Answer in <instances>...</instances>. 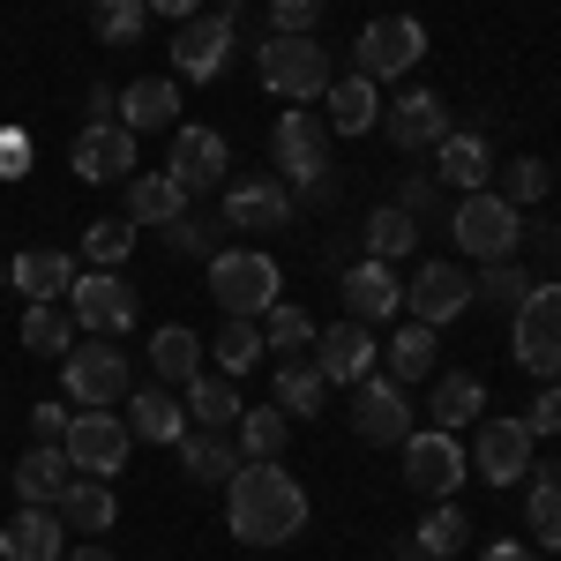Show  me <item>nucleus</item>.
<instances>
[{
    "label": "nucleus",
    "instance_id": "obj_1",
    "mask_svg": "<svg viewBox=\"0 0 561 561\" xmlns=\"http://www.w3.org/2000/svg\"><path fill=\"white\" fill-rule=\"evenodd\" d=\"M225 524H232L240 547H285V539H300V524H307V486L277 457L270 465H240L225 479Z\"/></svg>",
    "mask_w": 561,
    "mask_h": 561
},
{
    "label": "nucleus",
    "instance_id": "obj_2",
    "mask_svg": "<svg viewBox=\"0 0 561 561\" xmlns=\"http://www.w3.org/2000/svg\"><path fill=\"white\" fill-rule=\"evenodd\" d=\"M262 90H277V98H293V105H314L322 90L337 83L330 76V45H314V31H270V45H262Z\"/></svg>",
    "mask_w": 561,
    "mask_h": 561
},
{
    "label": "nucleus",
    "instance_id": "obj_3",
    "mask_svg": "<svg viewBox=\"0 0 561 561\" xmlns=\"http://www.w3.org/2000/svg\"><path fill=\"white\" fill-rule=\"evenodd\" d=\"M210 300L240 322H262L277 307V262L262 248H217L210 255Z\"/></svg>",
    "mask_w": 561,
    "mask_h": 561
},
{
    "label": "nucleus",
    "instance_id": "obj_4",
    "mask_svg": "<svg viewBox=\"0 0 561 561\" xmlns=\"http://www.w3.org/2000/svg\"><path fill=\"white\" fill-rule=\"evenodd\" d=\"M232 38H240V0H217L203 15H187L173 38V68L180 83H217L225 60H232Z\"/></svg>",
    "mask_w": 561,
    "mask_h": 561
},
{
    "label": "nucleus",
    "instance_id": "obj_5",
    "mask_svg": "<svg viewBox=\"0 0 561 561\" xmlns=\"http://www.w3.org/2000/svg\"><path fill=\"white\" fill-rule=\"evenodd\" d=\"M449 232H457V248L486 270V262H510L517 255V240H524V217H517V203H502V195H465L457 210H449Z\"/></svg>",
    "mask_w": 561,
    "mask_h": 561
},
{
    "label": "nucleus",
    "instance_id": "obj_6",
    "mask_svg": "<svg viewBox=\"0 0 561 561\" xmlns=\"http://www.w3.org/2000/svg\"><path fill=\"white\" fill-rule=\"evenodd\" d=\"M270 158H277V180H300V187H330V121L314 113H285L270 128Z\"/></svg>",
    "mask_w": 561,
    "mask_h": 561
},
{
    "label": "nucleus",
    "instance_id": "obj_7",
    "mask_svg": "<svg viewBox=\"0 0 561 561\" xmlns=\"http://www.w3.org/2000/svg\"><path fill=\"white\" fill-rule=\"evenodd\" d=\"M60 382L83 412H113V404H128V359H121V345H68Z\"/></svg>",
    "mask_w": 561,
    "mask_h": 561
},
{
    "label": "nucleus",
    "instance_id": "obj_8",
    "mask_svg": "<svg viewBox=\"0 0 561 561\" xmlns=\"http://www.w3.org/2000/svg\"><path fill=\"white\" fill-rule=\"evenodd\" d=\"M517 367L561 382V285H531V300L517 307Z\"/></svg>",
    "mask_w": 561,
    "mask_h": 561
},
{
    "label": "nucleus",
    "instance_id": "obj_9",
    "mask_svg": "<svg viewBox=\"0 0 561 561\" xmlns=\"http://www.w3.org/2000/svg\"><path fill=\"white\" fill-rule=\"evenodd\" d=\"M420 53H427L420 15H375V23L359 31V76H367V83H397V76L420 68Z\"/></svg>",
    "mask_w": 561,
    "mask_h": 561
},
{
    "label": "nucleus",
    "instance_id": "obj_10",
    "mask_svg": "<svg viewBox=\"0 0 561 561\" xmlns=\"http://www.w3.org/2000/svg\"><path fill=\"white\" fill-rule=\"evenodd\" d=\"M465 472H472V457H465V442L457 434H404V486L412 494H434V502H449L457 486H465Z\"/></svg>",
    "mask_w": 561,
    "mask_h": 561
},
{
    "label": "nucleus",
    "instance_id": "obj_11",
    "mask_svg": "<svg viewBox=\"0 0 561 561\" xmlns=\"http://www.w3.org/2000/svg\"><path fill=\"white\" fill-rule=\"evenodd\" d=\"M60 449H68V465L90 479H113L121 465H128V449H135V434L121 412H76L68 420V434H60Z\"/></svg>",
    "mask_w": 561,
    "mask_h": 561
},
{
    "label": "nucleus",
    "instance_id": "obj_12",
    "mask_svg": "<svg viewBox=\"0 0 561 561\" xmlns=\"http://www.w3.org/2000/svg\"><path fill=\"white\" fill-rule=\"evenodd\" d=\"M465 457H472V472L486 479V486H517V479L539 465V434L524 427V420H479V442Z\"/></svg>",
    "mask_w": 561,
    "mask_h": 561
},
{
    "label": "nucleus",
    "instance_id": "obj_13",
    "mask_svg": "<svg viewBox=\"0 0 561 561\" xmlns=\"http://www.w3.org/2000/svg\"><path fill=\"white\" fill-rule=\"evenodd\" d=\"M68 314L90 337H121L135 322V285H121V270H90V277L68 285Z\"/></svg>",
    "mask_w": 561,
    "mask_h": 561
},
{
    "label": "nucleus",
    "instance_id": "obj_14",
    "mask_svg": "<svg viewBox=\"0 0 561 561\" xmlns=\"http://www.w3.org/2000/svg\"><path fill=\"white\" fill-rule=\"evenodd\" d=\"M352 434H359V442H375V449H397V442L412 434L404 382H389V375H367V382L352 389Z\"/></svg>",
    "mask_w": 561,
    "mask_h": 561
},
{
    "label": "nucleus",
    "instance_id": "obj_15",
    "mask_svg": "<svg viewBox=\"0 0 561 561\" xmlns=\"http://www.w3.org/2000/svg\"><path fill=\"white\" fill-rule=\"evenodd\" d=\"M225 225H240V232H285L293 225V187L277 173H248V180H232L225 187Z\"/></svg>",
    "mask_w": 561,
    "mask_h": 561
},
{
    "label": "nucleus",
    "instance_id": "obj_16",
    "mask_svg": "<svg viewBox=\"0 0 561 561\" xmlns=\"http://www.w3.org/2000/svg\"><path fill=\"white\" fill-rule=\"evenodd\" d=\"M225 165H232V150H225L217 128H173L165 180H173L180 195H210V187H225Z\"/></svg>",
    "mask_w": 561,
    "mask_h": 561
},
{
    "label": "nucleus",
    "instance_id": "obj_17",
    "mask_svg": "<svg viewBox=\"0 0 561 561\" xmlns=\"http://www.w3.org/2000/svg\"><path fill=\"white\" fill-rule=\"evenodd\" d=\"M465 307H472V277H465L457 262H420V277L404 285V314H412V322H427V330L457 322Z\"/></svg>",
    "mask_w": 561,
    "mask_h": 561
},
{
    "label": "nucleus",
    "instance_id": "obj_18",
    "mask_svg": "<svg viewBox=\"0 0 561 561\" xmlns=\"http://www.w3.org/2000/svg\"><path fill=\"white\" fill-rule=\"evenodd\" d=\"M314 367H322V382L330 389H359L367 382V367H375V330L367 322H330V330H314Z\"/></svg>",
    "mask_w": 561,
    "mask_h": 561
},
{
    "label": "nucleus",
    "instance_id": "obj_19",
    "mask_svg": "<svg viewBox=\"0 0 561 561\" xmlns=\"http://www.w3.org/2000/svg\"><path fill=\"white\" fill-rule=\"evenodd\" d=\"M68 165L90 180V187H113V180H135V135L121 121H90L68 150Z\"/></svg>",
    "mask_w": 561,
    "mask_h": 561
},
{
    "label": "nucleus",
    "instance_id": "obj_20",
    "mask_svg": "<svg viewBox=\"0 0 561 561\" xmlns=\"http://www.w3.org/2000/svg\"><path fill=\"white\" fill-rule=\"evenodd\" d=\"M382 128H389V142L412 158V150H434V142L449 135V105H442L434 90H397L382 105Z\"/></svg>",
    "mask_w": 561,
    "mask_h": 561
},
{
    "label": "nucleus",
    "instance_id": "obj_21",
    "mask_svg": "<svg viewBox=\"0 0 561 561\" xmlns=\"http://www.w3.org/2000/svg\"><path fill=\"white\" fill-rule=\"evenodd\" d=\"M60 510H45V502H23L15 517L0 524V561H60Z\"/></svg>",
    "mask_w": 561,
    "mask_h": 561
},
{
    "label": "nucleus",
    "instance_id": "obj_22",
    "mask_svg": "<svg viewBox=\"0 0 561 561\" xmlns=\"http://www.w3.org/2000/svg\"><path fill=\"white\" fill-rule=\"evenodd\" d=\"M121 128L150 135V128H180V76H142L121 90Z\"/></svg>",
    "mask_w": 561,
    "mask_h": 561
},
{
    "label": "nucleus",
    "instance_id": "obj_23",
    "mask_svg": "<svg viewBox=\"0 0 561 561\" xmlns=\"http://www.w3.org/2000/svg\"><path fill=\"white\" fill-rule=\"evenodd\" d=\"M8 285H15L23 300H68V285H76V262L60 255V248H23V255L8 262Z\"/></svg>",
    "mask_w": 561,
    "mask_h": 561
},
{
    "label": "nucleus",
    "instance_id": "obj_24",
    "mask_svg": "<svg viewBox=\"0 0 561 561\" xmlns=\"http://www.w3.org/2000/svg\"><path fill=\"white\" fill-rule=\"evenodd\" d=\"M434 165H442V180L457 187V195H479L486 180H494V150H486V135H442L434 142Z\"/></svg>",
    "mask_w": 561,
    "mask_h": 561
},
{
    "label": "nucleus",
    "instance_id": "obj_25",
    "mask_svg": "<svg viewBox=\"0 0 561 561\" xmlns=\"http://www.w3.org/2000/svg\"><path fill=\"white\" fill-rule=\"evenodd\" d=\"M397 307H404V285L389 277V262L367 255L345 277V314H352V322H382V314H397Z\"/></svg>",
    "mask_w": 561,
    "mask_h": 561
},
{
    "label": "nucleus",
    "instance_id": "obj_26",
    "mask_svg": "<svg viewBox=\"0 0 561 561\" xmlns=\"http://www.w3.org/2000/svg\"><path fill=\"white\" fill-rule=\"evenodd\" d=\"M60 486H68V449L60 442H38V449H23L15 457V502H60Z\"/></svg>",
    "mask_w": 561,
    "mask_h": 561
},
{
    "label": "nucleus",
    "instance_id": "obj_27",
    "mask_svg": "<svg viewBox=\"0 0 561 561\" xmlns=\"http://www.w3.org/2000/svg\"><path fill=\"white\" fill-rule=\"evenodd\" d=\"M180 420H187V404H180L173 389H128V434L135 442H180Z\"/></svg>",
    "mask_w": 561,
    "mask_h": 561
},
{
    "label": "nucleus",
    "instance_id": "obj_28",
    "mask_svg": "<svg viewBox=\"0 0 561 561\" xmlns=\"http://www.w3.org/2000/svg\"><path fill=\"white\" fill-rule=\"evenodd\" d=\"M322 98H330V128H337V135H367L375 121H382V98H375V83H367L359 68H352V76H337Z\"/></svg>",
    "mask_w": 561,
    "mask_h": 561
},
{
    "label": "nucleus",
    "instance_id": "obj_29",
    "mask_svg": "<svg viewBox=\"0 0 561 561\" xmlns=\"http://www.w3.org/2000/svg\"><path fill=\"white\" fill-rule=\"evenodd\" d=\"M83 330H76V314L60 300H31L23 307V352H38V359H68V345H76Z\"/></svg>",
    "mask_w": 561,
    "mask_h": 561
},
{
    "label": "nucleus",
    "instance_id": "obj_30",
    "mask_svg": "<svg viewBox=\"0 0 561 561\" xmlns=\"http://www.w3.org/2000/svg\"><path fill=\"white\" fill-rule=\"evenodd\" d=\"M53 510H60V524H76V531L98 539V531H113V486L83 472V479H68V486H60V502H53Z\"/></svg>",
    "mask_w": 561,
    "mask_h": 561
},
{
    "label": "nucleus",
    "instance_id": "obj_31",
    "mask_svg": "<svg viewBox=\"0 0 561 561\" xmlns=\"http://www.w3.org/2000/svg\"><path fill=\"white\" fill-rule=\"evenodd\" d=\"M187 420L210 427V434L240 427V382H232V375H195V382H187Z\"/></svg>",
    "mask_w": 561,
    "mask_h": 561
},
{
    "label": "nucleus",
    "instance_id": "obj_32",
    "mask_svg": "<svg viewBox=\"0 0 561 561\" xmlns=\"http://www.w3.org/2000/svg\"><path fill=\"white\" fill-rule=\"evenodd\" d=\"M150 367H158V382H165V389H173V382L187 389L195 375H203V337H195L187 322L158 330V337H150Z\"/></svg>",
    "mask_w": 561,
    "mask_h": 561
},
{
    "label": "nucleus",
    "instance_id": "obj_33",
    "mask_svg": "<svg viewBox=\"0 0 561 561\" xmlns=\"http://www.w3.org/2000/svg\"><path fill=\"white\" fill-rule=\"evenodd\" d=\"M180 465L187 479H203V486H225V479L240 472V442H225V434H180Z\"/></svg>",
    "mask_w": 561,
    "mask_h": 561
},
{
    "label": "nucleus",
    "instance_id": "obj_34",
    "mask_svg": "<svg viewBox=\"0 0 561 561\" xmlns=\"http://www.w3.org/2000/svg\"><path fill=\"white\" fill-rule=\"evenodd\" d=\"M479 404H486V382H479V375H442V382H434V397H427V412H434V427H442V434L472 427Z\"/></svg>",
    "mask_w": 561,
    "mask_h": 561
},
{
    "label": "nucleus",
    "instance_id": "obj_35",
    "mask_svg": "<svg viewBox=\"0 0 561 561\" xmlns=\"http://www.w3.org/2000/svg\"><path fill=\"white\" fill-rule=\"evenodd\" d=\"M285 442H293V420H285L277 404L240 412V465H270V457H285Z\"/></svg>",
    "mask_w": 561,
    "mask_h": 561
},
{
    "label": "nucleus",
    "instance_id": "obj_36",
    "mask_svg": "<svg viewBox=\"0 0 561 561\" xmlns=\"http://www.w3.org/2000/svg\"><path fill=\"white\" fill-rule=\"evenodd\" d=\"M187 210V195H180L165 173H135L128 180V225H173Z\"/></svg>",
    "mask_w": 561,
    "mask_h": 561
},
{
    "label": "nucleus",
    "instance_id": "obj_37",
    "mask_svg": "<svg viewBox=\"0 0 561 561\" xmlns=\"http://www.w3.org/2000/svg\"><path fill=\"white\" fill-rule=\"evenodd\" d=\"M434 352H442V345H434L427 322H404V330L389 337V382H404V389L427 382V375H434Z\"/></svg>",
    "mask_w": 561,
    "mask_h": 561
},
{
    "label": "nucleus",
    "instance_id": "obj_38",
    "mask_svg": "<svg viewBox=\"0 0 561 561\" xmlns=\"http://www.w3.org/2000/svg\"><path fill=\"white\" fill-rule=\"evenodd\" d=\"M322 397H330V382H322V367H314V359H285V367H277V412H285V420H314V412H322Z\"/></svg>",
    "mask_w": 561,
    "mask_h": 561
},
{
    "label": "nucleus",
    "instance_id": "obj_39",
    "mask_svg": "<svg viewBox=\"0 0 561 561\" xmlns=\"http://www.w3.org/2000/svg\"><path fill=\"white\" fill-rule=\"evenodd\" d=\"M412 248H420V217H412V210L382 203V210L367 217V255H375V262H397V255H412Z\"/></svg>",
    "mask_w": 561,
    "mask_h": 561
},
{
    "label": "nucleus",
    "instance_id": "obj_40",
    "mask_svg": "<svg viewBox=\"0 0 561 561\" xmlns=\"http://www.w3.org/2000/svg\"><path fill=\"white\" fill-rule=\"evenodd\" d=\"M210 352H217V375H232V382H240V375H248V367L262 359V322H240V314H225V330L210 337Z\"/></svg>",
    "mask_w": 561,
    "mask_h": 561
},
{
    "label": "nucleus",
    "instance_id": "obj_41",
    "mask_svg": "<svg viewBox=\"0 0 561 561\" xmlns=\"http://www.w3.org/2000/svg\"><path fill=\"white\" fill-rule=\"evenodd\" d=\"M262 352H277V359H300V352H314V322H307L300 307H270L262 314Z\"/></svg>",
    "mask_w": 561,
    "mask_h": 561
},
{
    "label": "nucleus",
    "instance_id": "obj_42",
    "mask_svg": "<svg viewBox=\"0 0 561 561\" xmlns=\"http://www.w3.org/2000/svg\"><path fill=\"white\" fill-rule=\"evenodd\" d=\"M150 23V0H90V31L105 45H135Z\"/></svg>",
    "mask_w": 561,
    "mask_h": 561
},
{
    "label": "nucleus",
    "instance_id": "obj_43",
    "mask_svg": "<svg viewBox=\"0 0 561 561\" xmlns=\"http://www.w3.org/2000/svg\"><path fill=\"white\" fill-rule=\"evenodd\" d=\"M524 524L539 531V547L547 554H561V479H531V494H524Z\"/></svg>",
    "mask_w": 561,
    "mask_h": 561
},
{
    "label": "nucleus",
    "instance_id": "obj_44",
    "mask_svg": "<svg viewBox=\"0 0 561 561\" xmlns=\"http://www.w3.org/2000/svg\"><path fill=\"white\" fill-rule=\"evenodd\" d=\"M165 248H173V255H203V262H210L217 248H225V217H195V210H180L173 225H165Z\"/></svg>",
    "mask_w": 561,
    "mask_h": 561
},
{
    "label": "nucleus",
    "instance_id": "obj_45",
    "mask_svg": "<svg viewBox=\"0 0 561 561\" xmlns=\"http://www.w3.org/2000/svg\"><path fill=\"white\" fill-rule=\"evenodd\" d=\"M465 539H472V531H465V510H457V502H442V510L420 524V561H449V554H465Z\"/></svg>",
    "mask_w": 561,
    "mask_h": 561
},
{
    "label": "nucleus",
    "instance_id": "obj_46",
    "mask_svg": "<svg viewBox=\"0 0 561 561\" xmlns=\"http://www.w3.org/2000/svg\"><path fill=\"white\" fill-rule=\"evenodd\" d=\"M531 285H539V277H531V270H517V262H486V270H479V300H494V307H510V314H517L524 300H531Z\"/></svg>",
    "mask_w": 561,
    "mask_h": 561
},
{
    "label": "nucleus",
    "instance_id": "obj_47",
    "mask_svg": "<svg viewBox=\"0 0 561 561\" xmlns=\"http://www.w3.org/2000/svg\"><path fill=\"white\" fill-rule=\"evenodd\" d=\"M128 248H135V225H128V217H98V225L83 232V255L98 262V270H121Z\"/></svg>",
    "mask_w": 561,
    "mask_h": 561
},
{
    "label": "nucleus",
    "instance_id": "obj_48",
    "mask_svg": "<svg viewBox=\"0 0 561 561\" xmlns=\"http://www.w3.org/2000/svg\"><path fill=\"white\" fill-rule=\"evenodd\" d=\"M547 187H554V173H547V165H539V158H517V165H510V173H502V203H547Z\"/></svg>",
    "mask_w": 561,
    "mask_h": 561
},
{
    "label": "nucleus",
    "instance_id": "obj_49",
    "mask_svg": "<svg viewBox=\"0 0 561 561\" xmlns=\"http://www.w3.org/2000/svg\"><path fill=\"white\" fill-rule=\"evenodd\" d=\"M322 8H330V0H270V23H277V31H314V23H322Z\"/></svg>",
    "mask_w": 561,
    "mask_h": 561
},
{
    "label": "nucleus",
    "instance_id": "obj_50",
    "mask_svg": "<svg viewBox=\"0 0 561 561\" xmlns=\"http://www.w3.org/2000/svg\"><path fill=\"white\" fill-rule=\"evenodd\" d=\"M524 427H531V434H561V382L539 389V404L524 412Z\"/></svg>",
    "mask_w": 561,
    "mask_h": 561
},
{
    "label": "nucleus",
    "instance_id": "obj_51",
    "mask_svg": "<svg viewBox=\"0 0 561 561\" xmlns=\"http://www.w3.org/2000/svg\"><path fill=\"white\" fill-rule=\"evenodd\" d=\"M442 195H434V180H404V195H397V210H412V217H427Z\"/></svg>",
    "mask_w": 561,
    "mask_h": 561
},
{
    "label": "nucleus",
    "instance_id": "obj_52",
    "mask_svg": "<svg viewBox=\"0 0 561 561\" xmlns=\"http://www.w3.org/2000/svg\"><path fill=\"white\" fill-rule=\"evenodd\" d=\"M23 158H31V150H23V135H0V173L15 180V173H23Z\"/></svg>",
    "mask_w": 561,
    "mask_h": 561
},
{
    "label": "nucleus",
    "instance_id": "obj_53",
    "mask_svg": "<svg viewBox=\"0 0 561 561\" xmlns=\"http://www.w3.org/2000/svg\"><path fill=\"white\" fill-rule=\"evenodd\" d=\"M31 420H38V442H60V434H68V420H60V404H38Z\"/></svg>",
    "mask_w": 561,
    "mask_h": 561
},
{
    "label": "nucleus",
    "instance_id": "obj_54",
    "mask_svg": "<svg viewBox=\"0 0 561 561\" xmlns=\"http://www.w3.org/2000/svg\"><path fill=\"white\" fill-rule=\"evenodd\" d=\"M150 15H173V23H187V15H203V0H150Z\"/></svg>",
    "mask_w": 561,
    "mask_h": 561
},
{
    "label": "nucleus",
    "instance_id": "obj_55",
    "mask_svg": "<svg viewBox=\"0 0 561 561\" xmlns=\"http://www.w3.org/2000/svg\"><path fill=\"white\" fill-rule=\"evenodd\" d=\"M479 561H539V554H531V547H517V539H502V547H486Z\"/></svg>",
    "mask_w": 561,
    "mask_h": 561
},
{
    "label": "nucleus",
    "instance_id": "obj_56",
    "mask_svg": "<svg viewBox=\"0 0 561 561\" xmlns=\"http://www.w3.org/2000/svg\"><path fill=\"white\" fill-rule=\"evenodd\" d=\"M68 561H113V554H105V547L90 539V547H76V554H68Z\"/></svg>",
    "mask_w": 561,
    "mask_h": 561
},
{
    "label": "nucleus",
    "instance_id": "obj_57",
    "mask_svg": "<svg viewBox=\"0 0 561 561\" xmlns=\"http://www.w3.org/2000/svg\"><path fill=\"white\" fill-rule=\"evenodd\" d=\"M0 285H8V262H0Z\"/></svg>",
    "mask_w": 561,
    "mask_h": 561
}]
</instances>
